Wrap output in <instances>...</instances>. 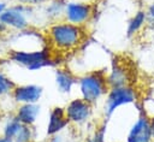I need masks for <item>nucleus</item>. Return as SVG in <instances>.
<instances>
[{"label":"nucleus","instance_id":"9d476101","mask_svg":"<svg viewBox=\"0 0 154 142\" xmlns=\"http://www.w3.org/2000/svg\"><path fill=\"white\" fill-rule=\"evenodd\" d=\"M125 142H154L148 116L144 113H140L137 116L128 131Z\"/></svg>","mask_w":154,"mask_h":142},{"label":"nucleus","instance_id":"f257e3e1","mask_svg":"<svg viewBox=\"0 0 154 142\" xmlns=\"http://www.w3.org/2000/svg\"><path fill=\"white\" fill-rule=\"evenodd\" d=\"M43 32L49 48L58 54H67L79 49L88 37L87 26H79L64 19L49 23Z\"/></svg>","mask_w":154,"mask_h":142},{"label":"nucleus","instance_id":"ddd939ff","mask_svg":"<svg viewBox=\"0 0 154 142\" xmlns=\"http://www.w3.org/2000/svg\"><path fill=\"white\" fill-rule=\"evenodd\" d=\"M41 114V106L38 103H22L17 105L13 116L24 125L35 126Z\"/></svg>","mask_w":154,"mask_h":142},{"label":"nucleus","instance_id":"4be33fe9","mask_svg":"<svg viewBox=\"0 0 154 142\" xmlns=\"http://www.w3.org/2000/svg\"><path fill=\"white\" fill-rule=\"evenodd\" d=\"M146 11H147V18H148V24L147 25L154 26V2Z\"/></svg>","mask_w":154,"mask_h":142},{"label":"nucleus","instance_id":"f3484780","mask_svg":"<svg viewBox=\"0 0 154 142\" xmlns=\"http://www.w3.org/2000/svg\"><path fill=\"white\" fill-rule=\"evenodd\" d=\"M16 84L17 83L0 67V99L11 96V93Z\"/></svg>","mask_w":154,"mask_h":142},{"label":"nucleus","instance_id":"393cba45","mask_svg":"<svg viewBox=\"0 0 154 142\" xmlns=\"http://www.w3.org/2000/svg\"><path fill=\"white\" fill-rule=\"evenodd\" d=\"M6 7H7V4H5L4 1H1V0H0V14L5 11V8H6Z\"/></svg>","mask_w":154,"mask_h":142},{"label":"nucleus","instance_id":"f03ea898","mask_svg":"<svg viewBox=\"0 0 154 142\" xmlns=\"http://www.w3.org/2000/svg\"><path fill=\"white\" fill-rule=\"evenodd\" d=\"M6 59L30 72H36L46 67H54L58 65L55 55L49 47H43L32 51L25 49H8Z\"/></svg>","mask_w":154,"mask_h":142},{"label":"nucleus","instance_id":"20e7f679","mask_svg":"<svg viewBox=\"0 0 154 142\" xmlns=\"http://www.w3.org/2000/svg\"><path fill=\"white\" fill-rule=\"evenodd\" d=\"M36 16V7L24 4H12L0 14V23L10 32H19L32 26Z\"/></svg>","mask_w":154,"mask_h":142},{"label":"nucleus","instance_id":"6ab92c4d","mask_svg":"<svg viewBox=\"0 0 154 142\" xmlns=\"http://www.w3.org/2000/svg\"><path fill=\"white\" fill-rule=\"evenodd\" d=\"M106 131H107V123L102 122L95 126L94 131L89 135L85 142H106Z\"/></svg>","mask_w":154,"mask_h":142},{"label":"nucleus","instance_id":"2eb2a0df","mask_svg":"<svg viewBox=\"0 0 154 142\" xmlns=\"http://www.w3.org/2000/svg\"><path fill=\"white\" fill-rule=\"evenodd\" d=\"M148 24V18H147V11L144 8H138L128 20L126 23V37L132 39L137 36Z\"/></svg>","mask_w":154,"mask_h":142},{"label":"nucleus","instance_id":"bb28decb","mask_svg":"<svg viewBox=\"0 0 154 142\" xmlns=\"http://www.w3.org/2000/svg\"><path fill=\"white\" fill-rule=\"evenodd\" d=\"M37 142H47L46 140H41V141H37Z\"/></svg>","mask_w":154,"mask_h":142},{"label":"nucleus","instance_id":"f8f14e48","mask_svg":"<svg viewBox=\"0 0 154 142\" xmlns=\"http://www.w3.org/2000/svg\"><path fill=\"white\" fill-rule=\"evenodd\" d=\"M78 76L67 66H58L54 71V81L57 89L60 94L70 95L77 85Z\"/></svg>","mask_w":154,"mask_h":142},{"label":"nucleus","instance_id":"dca6fc26","mask_svg":"<svg viewBox=\"0 0 154 142\" xmlns=\"http://www.w3.org/2000/svg\"><path fill=\"white\" fill-rule=\"evenodd\" d=\"M22 123L13 116H8L4 124H2V128H1V136L6 137V138H10V140H14V137L17 136V134L19 132L20 128H22Z\"/></svg>","mask_w":154,"mask_h":142},{"label":"nucleus","instance_id":"cd10ccee","mask_svg":"<svg viewBox=\"0 0 154 142\" xmlns=\"http://www.w3.org/2000/svg\"><path fill=\"white\" fill-rule=\"evenodd\" d=\"M0 41H1V37H0Z\"/></svg>","mask_w":154,"mask_h":142},{"label":"nucleus","instance_id":"412c9836","mask_svg":"<svg viewBox=\"0 0 154 142\" xmlns=\"http://www.w3.org/2000/svg\"><path fill=\"white\" fill-rule=\"evenodd\" d=\"M18 4H24V5H29L31 7H41L42 5H45L48 0H14Z\"/></svg>","mask_w":154,"mask_h":142},{"label":"nucleus","instance_id":"aec40b11","mask_svg":"<svg viewBox=\"0 0 154 142\" xmlns=\"http://www.w3.org/2000/svg\"><path fill=\"white\" fill-rule=\"evenodd\" d=\"M143 113L146 116L154 117V90H150V93L148 95H146L142 100H140Z\"/></svg>","mask_w":154,"mask_h":142},{"label":"nucleus","instance_id":"423d86ee","mask_svg":"<svg viewBox=\"0 0 154 142\" xmlns=\"http://www.w3.org/2000/svg\"><path fill=\"white\" fill-rule=\"evenodd\" d=\"M66 118L70 125L76 128H83L89 125L94 114V105L87 102L82 97L77 96L66 102L64 106Z\"/></svg>","mask_w":154,"mask_h":142},{"label":"nucleus","instance_id":"0eeeda50","mask_svg":"<svg viewBox=\"0 0 154 142\" xmlns=\"http://www.w3.org/2000/svg\"><path fill=\"white\" fill-rule=\"evenodd\" d=\"M94 11L95 6L89 1L67 0L63 19L79 26H87L94 17Z\"/></svg>","mask_w":154,"mask_h":142},{"label":"nucleus","instance_id":"39448f33","mask_svg":"<svg viewBox=\"0 0 154 142\" xmlns=\"http://www.w3.org/2000/svg\"><path fill=\"white\" fill-rule=\"evenodd\" d=\"M140 100L137 89L132 84L111 87L103 99L102 112L105 119H109L120 107L135 105Z\"/></svg>","mask_w":154,"mask_h":142},{"label":"nucleus","instance_id":"b1692460","mask_svg":"<svg viewBox=\"0 0 154 142\" xmlns=\"http://www.w3.org/2000/svg\"><path fill=\"white\" fill-rule=\"evenodd\" d=\"M149 126H150V131H152V136H153V141H154V117L149 118Z\"/></svg>","mask_w":154,"mask_h":142},{"label":"nucleus","instance_id":"a211bd4d","mask_svg":"<svg viewBox=\"0 0 154 142\" xmlns=\"http://www.w3.org/2000/svg\"><path fill=\"white\" fill-rule=\"evenodd\" d=\"M37 131L35 126L29 125H22L19 132L14 137L13 142H37Z\"/></svg>","mask_w":154,"mask_h":142},{"label":"nucleus","instance_id":"a878e982","mask_svg":"<svg viewBox=\"0 0 154 142\" xmlns=\"http://www.w3.org/2000/svg\"><path fill=\"white\" fill-rule=\"evenodd\" d=\"M0 142H13V141L10 140V138H6V137H4V136L0 135Z\"/></svg>","mask_w":154,"mask_h":142},{"label":"nucleus","instance_id":"5701e85b","mask_svg":"<svg viewBox=\"0 0 154 142\" xmlns=\"http://www.w3.org/2000/svg\"><path fill=\"white\" fill-rule=\"evenodd\" d=\"M46 141L47 142H64V137H63L61 134H57V135H53V136L47 137Z\"/></svg>","mask_w":154,"mask_h":142},{"label":"nucleus","instance_id":"4468645a","mask_svg":"<svg viewBox=\"0 0 154 142\" xmlns=\"http://www.w3.org/2000/svg\"><path fill=\"white\" fill-rule=\"evenodd\" d=\"M107 83L111 87H120L131 84L130 83V75L125 65L117 59L112 61L108 71H107Z\"/></svg>","mask_w":154,"mask_h":142},{"label":"nucleus","instance_id":"1a4fd4ad","mask_svg":"<svg viewBox=\"0 0 154 142\" xmlns=\"http://www.w3.org/2000/svg\"><path fill=\"white\" fill-rule=\"evenodd\" d=\"M66 2H67V0H48L45 5H42L41 7H37L38 8V13L36 12L32 26L35 25L37 18H38V20L45 23V28L49 23H53V22L63 19Z\"/></svg>","mask_w":154,"mask_h":142},{"label":"nucleus","instance_id":"7ed1b4c3","mask_svg":"<svg viewBox=\"0 0 154 142\" xmlns=\"http://www.w3.org/2000/svg\"><path fill=\"white\" fill-rule=\"evenodd\" d=\"M77 88L79 97L95 106L105 99L109 89L107 83V70L95 69L81 73L77 79Z\"/></svg>","mask_w":154,"mask_h":142},{"label":"nucleus","instance_id":"9b49d317","mask_svg":"<svg viewBox=\"0 0 154 142\" xmlns=\"http://www.w3.org/2000/svg\"><path fill=\"white\" fill-rule=\"evenodd\" d=\"M70 123L65 114V108L63 106H54L49 110L47 117V126H46V136H53L57 134H63Z\"/></svg>","mask_w":154,"mask_h":142},{"label":"nucleus","instance_id":"6e6552de","mask_svg":"<svg viewBox=\"0 0 154 142\" xmlns=\"http://www.w3.org/2000/svg\"><path fill=\"white\" fill-rule=\"evenodd\" d=\"M43 95V88L35 83L16 84L11 93V100L16 105L38 103Z\"/></svg>","mask_w":154,"mask_h":142}]
</instances>
